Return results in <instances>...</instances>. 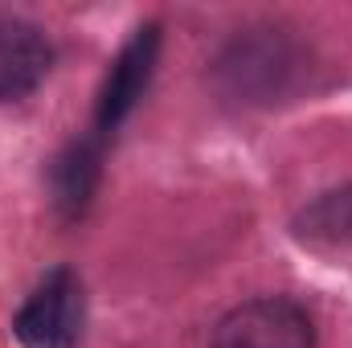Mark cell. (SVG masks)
Wrapping results in <instances>:
<instances>
[{
    "mask_svg": "<svg viewBox=\"0 0 352 348\" xmlns=\"http://www.w3.org/2000/svg\"><path fill=\"white\" fill-rule=\"evenodd\" d=\"M87 324V291L70 266H54L21 303L12 332L25 348H78Z\"/></svg>",
    "mask_w": 352,
    "mask_h": 348,
    "instance_id": "obj_2",
    "label": "cell"
},
{
    "mask_svg": "<svg viewBox=\"0 0 352 348\" xmlns=\"http://www.w3.org/2000/svg\"><path fill=\"white\" fill-rule=\"evenodd\" d=\"M54 66L50 37L16 17H0V102H16L45 83Z\"/></svg>",
    "mask_w": 352,
    "mask_h": 348,
    "instance_id": "obj_5",
    "label": "cell"
},
{
    "mask_svg": "<svg viewBox=\"0 0 352 348\" xmlns=\"http://www.w3.org/2000/svg\"><path fill=\"white\" fill-rule=\"evenodd\" d=\"M156 58H160V25H144L135 29V37L119 50V58L111 62V74L98 90V107H94V131L98 140L115 135L123 127V119L135 111V102L144 98V90L156 74Z\"/></svg>",
    "mask_w": 352,
    "mask_h": 348,
    "instance_id": "obj_4",
    "label": "cell"
},
{
    "mask_svg": "<svg viewBox=\"0 0 352 348\" xmlns=\"http://www.w3.org/2000/svg\"><path fill=\"white\" fill-rule=\"evenodd\" d=\"M98 176H102V140H74L58 152V160L50 164V193H54V205L66 221H78L94 201V188H98Z\"/></svg>",
    "mask_w": 352,
    "mask_h": 348,
    "instance_id": "obj_6",
    "label": "cell"
},
{
    "mask_svg": "<svg viewBox=\"0 0 352 348\" xmlns=\"http://www.w3.org/2000/svg\"><path fill=\"white\" fill-rule=\"evenodd\" d=\"M299 66H303V54L283 29H250L221 54L217 78L234 98L270 102L291 90V83L299 78Z\"/></svg>",
    "mask_w": 352,
    "mask_h": 348,
    "instance_id": "obj_1",
    "label": "cell"
},
{
    "mask_svg": "<svg viewBox=\"0 0 352 348\" xmlns=\"http://www.w3.org/2000/svg\"><path fill=\"white\" fill-rule=\"evenodd\" d=\"M295 238L320 250H352V184L328 188L316 201H307L295 221Z\"/></svg>",
    "mask_w": 352,
    "mask_h": 348,
    "instance_id": "obj_7",
    "label": "cell"
},
{
    "mask_svg": "<svg viewBox=\"0 0 352 348\" xmlns=\"http://www.w3.org/2000/svg\"><path fill=\"white\" fill-rule=\"evenodd\" d=\"M213 348H316V324L303 303L263 295L238 303L217 324Z\"/></svg>",
    "mask_w": 352,
    "mask_h": 348,
    "instance_id": "obj_3",
    "label": "cell"
}]
</instances>
